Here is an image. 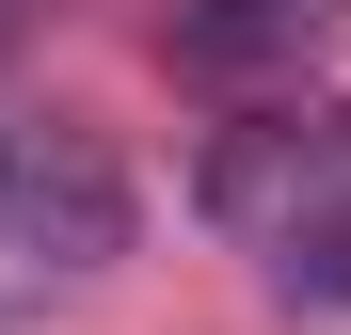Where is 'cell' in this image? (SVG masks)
Returning <instances> with one entry per match:
<instances>
[{
	"label": "cell",
	"instance_id": "5",
	"mask_svg": "<svg viewBox=\"0 0 351 335\" xmlns=\"http://www.w3.org/2000/svg\"><path fill=\"white\" fill-rule=\"evenodd\" d=\"M0 335H16V303H0Z\"/></svg>",
	"mask_w": 351,
	"mask_h": 335
},
{
	"label": "cell",
	"instance_id": "3",
	"mask_svg": "<svg viewBox=\"0 0 351 335\" xmlns=\"http://www.w3.org/2000/svg\"><path fill=\"white\" fill-rule=\"evenodd\" d=\"M335 32H351V0H176V16H160V64L256 96V80H304Z\"/></svg>",
	"mask_w": 351,
	"mask_h": 335
},
{
	"label": "cell",
	"instance_id": "4",
	"mask_svg": "<svg viewBox=\"0 0 351 335\" xmlns=\"http://www.w3.org/2000/svg\"><path fill=\"white\" fill-rule=\"evenodd\" d=\"M16 32H32V0H0V48H16Z\"/></svg>",
	"mask_w": 351,
	"mask_h": 335
},
{
	"label": "cell",
	"instance_id": "2",
	"mask_svg": "<svg viewBox=\"0 0 351 335\" xmlns=\"http://www.w3.org/2000/svg\"><path fill=\"white\" fill-rule=\"evenodd\" d=\"M128 223H144V192H128V160H112V128L0 96V256L16 271H112Z\"/></svg>",
	"mask_w": 351,
	"mask_h": 335
},
{
	"label": "cell",
	"instance_id": "1",
	"mask_svg": "<svg viewBox=\"0 0 351 335\" xmlns=\"http://www.w3.org/2000/svg\"><path fill=\"white\" fill-rule=\"evenodd\" d=\"M192 208L256 256L271 303L351 319V112L335 96H256L240 128L192 160Z\"/></svg>",
	"mask_w": 351,
	"mask_h": 335
}]
</instances>
